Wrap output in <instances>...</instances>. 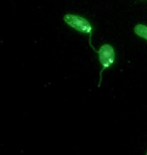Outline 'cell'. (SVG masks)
Listing matches in <instances>:
<instances>
[{"mask_svg":"<svg viewBox=\"0 0 147 155\" xmlns=\"http://www.w3.org/2000/svg\"><path fill=\"white\" fill-rule=\"evenodd\" d=\"M64 20L65 23L68 24V25L72 27V28L76 29L80 32H84V33L89 35H90V39H89L90 46L93 48V51H95L96 52L98 51L92 45V43H91L92 42L91 41V40H92V25H91L90 22L86 18L78 16V15H74V14H67V15H65Z\"/></svg>","mask_w":147,"mask_h":155,"instance_id":"1","label":"cell"},{"mask_svg":"<svg viewBox=\"0 0 147 155\" xmlns=\"http://www.w3.org/2000/svg\"><path fill=\"white\" fill-rule=\"evenodd\" d=\"M97 54L99 55V61L101 64L103 66V69L102 71L100 72V81H99V84H98V87L101 86V82H102V73L103 71L110 68L112 64H114L115 61V51H114V48H112L110 45H102L101 48Z\"/></svg>","mask_w":147,"mask_h":155,"instance_id":"2","label":"cell"},{"mask_svg":"<svg viewBox=\"0 0 147 155\" xmlns=\"http://www.w3.org/2000/svg\"><path fill=\"white\" fill-rule=\"evenodd\" d=\"M134 31L138 36L147 40V26L143 25V24H137L134 27Z\"/></svg>","mask_w":147,"mask_h":155,"instance_id":"3","label":"cell"}]
</instances>
